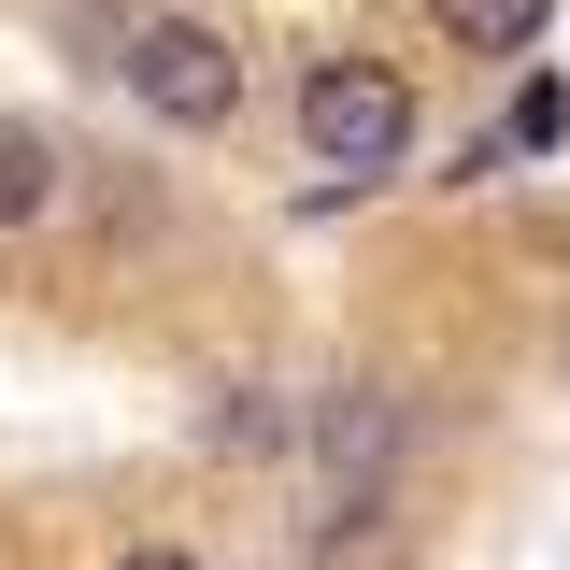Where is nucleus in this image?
<instances>
[{
  "label": "nucleus",
  "instance_id": "1",
  "mask_svg": "<svg viewBox=\"0 0 570 570\" xmlns=\"http://www.w3.org/2000/svg\"><path fill=\"white\" fill-rule=\"evenodd\" d=\"M299 142L343 171V186H371V171H400V142H414V86L385 58H314V86H299Z\"/></svg>",
  "mask_w": 570,
  "mask_h": 570
},
{
  "label": "nucleus",
  "instance_id": "2",
  "mask_svg": "<svg viewBox=\"0 0 570 570\" xmlns=\"http://www.w3.org/2000/svg\"><path fill=\"white\" fill-rule=\"evenodd\" d=\"M115 71H129V100L157 129H228L243 115V58H228V29H200V14H142Z\"/></svg>",
  "mask_w": 570,
  "mask_h": 570
},
{
  "label": "nucleus",
  "instance_id": "3",
  "mask_svg": "<svg viewBox=\"0 0 570 570\" xmlns=\"http://www.w3.org/2000/svg\"><path fill=\"white\" fill-rule=\"evenodd\" d=\"M314 456H328V485H371V471L400 456V414H385L371 385H343V400L314 414Z\"/></svg>",
  "mask_w": 570,
  "mask_h": 570
},
{
  "label": "nucleus",
  "instance_id": "4",
  "mask_svg": "<svg viewBox=\"0 0 570 570\" xmlns=\"http://www.w3.org/2000/svg\"><path fill=\"white\" fill-rule=\"evenodd\" d=\"M428 14H442V43H456V58H513V43H542V14H557V0H428Z\"/></svg>",
  "mask_w": 570,
  "mask_h": 570
},
{
  "label": "nucleus",
  "instance_id": "5",
  "mask_svg": "<svg viewBox=\"0 0 570 570\" xmlns=\"http://www.w3.org/2000/svg\"><path fill=\"white\" fill-rule=\"evenodd\" d=\"M43 200H58V142L29 129V115H0V228H29Z\"/></svg>",
  "mask_w": 570,
  "mask_h": 570
},
{
  "label": "nucleus",
  "instance_id": "6",
  "mask_svg": "<svg viewBox=\"0 0 570 570\" xmlns=\"http://www.w3.org/2000/svg\"><path fill=\"white\" fill-rule=\"evenodd\" d=\"M115 570H200V557H115Z\"/></svg>",
  "mask_w": 570,
  "mask_h": 570
},
{
  "label": "nucleus",
  "instance_id": "7",
  "mask_svg": "<svg viewBox=\"0 0 570 570\" xmlns=\"http://www.w3.org/2000/svg\"><path fill=\"white\" fill-rule=\"evenodd\" d=\"M557 371H570V343H557Z\"/></svg>",
  "mask_w": 570,
  "mask_h": 570
}]
</instances>
